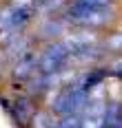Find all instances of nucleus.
<instances>
[{
  "mask_svg": "<svg viewBox=\"0 0 122 128\" xmlns=\"http://www.w3.org/2000/svg\"><path fill=\"white\" fill-rule=\"evenodd\" d=\"M65 16H67V22H73L84 29H98V26H107L109 22H113L111 7H87L80 2H71Z\"/></svg>",
  "mask_w": 122,
  "mask_h": 128,
  "instance_id": "f257e3e1",
  "label": "nucleus"
},
{
  "mask_svg": "<svg viewBox=\"0 0 122 128\" xmlns=\"http://www.w3.org/2000/svg\"><path fill=\"white\" fill-rule=\"evenodd\" d=\"M89 90H84L80 86V82H76V84H67V86H62V88L58 90V95L53 97V110L55 115H73V113H80L87 108V104H89Z\"/></svg>",
  "mask_w": 122,
  "mask_h": 128,
  "instance_id": "f03ea898",
  "label": "nucleus"
},
{
  "mask_svg": "<svg viewBox=\"0 0 122 128\" xmlns=\"http://www.w3.org/2000/svg\"><path fill=\"white\" fill-rule=\"evenodd\" d=\"M73 58V53L69 49V44L65 40H58L44 46V51L38 58V73L42 75H55L60 73L65 66L69 64V60Z\"/></svg>",
  "mask_w": 122,
  "mask_h": 128,
  "instance_id": "7ed1b4c3",
  "label": "nucleus"
},
{
  "mask_svg": "<svg viewBox=\"0 0 122 128\" xmlns=\"http://www.w3.org/2000/svg\"><path fill=\"white\" fill-rule=\"evenodd\" d=\"M5 108H7V113L14 117V122L18 126H29L31 124V117L36 115V104L27 100V97H18L14 102L9 104L5 100Z\"/></svg>",
  "mask_w": 122,
  "mask_h": 128,
  "instance_id": "20e7f679",
  "label": "nucleus"
},
{
  "mask_svg": "<svg viewBox=\"0 0 122 128\" xmlns=\"http://www.w3.org/2000/svg\"><path fill=\"white\" fill-rule=\"evenodd\" d=\"M36 71H38V58H36L33 51L20 55L16 66H14V75L18 80H31V77L36 75Z\"/></svg>",
  "mask_w": 122,
  "mask_h": 128,
  "instance_id": "39448f33",
  "label": "nucleus"
},
{
  "mask_svg": "<svg viewBox=\"0 0 122 128\" xmlns=\"http://www.w3.org/2000/svg\"><path fill=\"white\" fill-rule=\"evenodd\" d=\"M95 106L87 104V113L82 117L80 128H104V106L102 104L93 102Z\"/></svg>",
  "mask_w": 122,
  "mask_h": 128,
  "instance_id": "423d86ee",
  "label": "nucleus"
},
{
  "mask_svg": "<svg viewBox=\"0 0 122 128\" xmlns=\"http://www.w3.org/2000/svg\"><path fill=\"white\" fill-rule=\"evenodd\" d=\"M29 126L31 128H58V117L51 110H36Z\"/></svg>",
  "mask_w": 122,
  "mask_h": 128,
  "instance_id": "0eeeda50",
  "label": "nucleus"
},
{
  "mask_svg": "<svg viewBox=\"0 0 122 128\" xmlns=\"http://www.w3.org/2000/svg\"><path fill=\"white\" fill-rule=\"evenodd\" d=\"M82 115L73 113V115H60L58 117V128H80Z\"/></svg>",
  "mask_w": 122,
  "mask_h": 128,
  "instance_id": "6e6552de",
  "label": "nucleus"
},
{
  "mask_svg": "<svg viewBox=\"0 0 122 128\" xmlns=\"http://www.w3.org/2000/svg\"><path fill=\"white\" fill-rule=\"evenodd\" d=\"M33 4H36V11L38 9H42V11H53L60 4H65V0H33Z\"/></svg>",
  "mask_w": 122,
  "mask_h": 128,
  "instance_id": "1a4fd4ad",
  "label": "nucleus"
},
{
  "mask_svg": "<svg viewBox=\"0 0 122 128\" xmlns=\"http://www.w3.org/2000/svg\"><path fill=\"white\" fill-rule=\"evenodd\" d=\"M87 7H113V0H76Z\"/></svg>",
  "mask_w": 122,
  "mask_h": 128,
  "instance_id": "9d476101",
  "label": "nucleus"
},
{
  "mask_svg": "<svg viewBox=\"0 0 122 128\" xmlns=\"http://www.w3.org/2000/svg\"><path fill=\"white\" fill-rule=\"evenodd\" d=\"M107 71H109V73H113V75H118V77H122V60H120V62H115L111 68H107Z\"/></svg>",
  "mask_w": 122,
  "mask_h": 128,
  "instance_id": "9b49d317",
  "label": "nucleus"
}]
</instances>
